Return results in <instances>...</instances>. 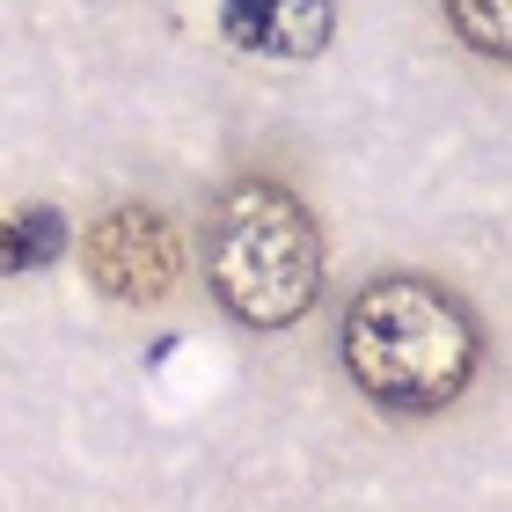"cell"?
Segmentation results:
<instances>
[{
    "label": "cell",
    "mask_w": 512,
    "mask_h": 512,
    "mask_svg": "<svg viewBox=\"0 0 512 512\" xmlns=\"http://www.w3.org/2000/svg\"><path fill=\"white\" fill-rule=\"evenodd\" d=\"M81 264H88V278H96V293L125 300V308H147V300H161L176 286L183 235L161 213H147V205H125V213H110V220L88 227Z\"/></svg>",
    "instance_id": "cell-3"
},
{
    "label": "cell",
    "mask_w": 512,
    "mask_h": 512,
    "mask_svg": "<svg viewBox=\"0 0 512 512\" xmlns=\"http://www.w3.org/2000/svg\"><path fill=\"white\" fill-rule=\"evenodd\" d=\"M205 278H213L220 308L249 330H286L308 315L322 286V235L286 183L249 176L213 205V235H205Z\"/></svg>",
    "instance_id": "cell-2"
},
{
    "label": "cell",
    "mask_w": 512,
    "mask_h": 512,
    "mask_svg": "<svg viewBox=\"0 0 512 512\" xmlns=\"http://www.w3.org/2000/svg\"><path fill=\"white\" fill-rule=\"evenodd\" d=\"M44 256H59V213H30V220L0 227V271L44 264Z\"/></svg>",
    "instance_id": "cell-6"
},
{
    "label": "cell",
    "mask_w": 512,
    "mask_h": 512,
    "mask_svg": "<svg viewBox=\"0 0 512 512\" xmlns=\"http://www.w3.org/2000/svg\"><path fill=\"white\" fill-rule=\"evenodd\" d=\"M447 22L461 30V44H476L483 59L512 52V0H447Z\"/></svg>",
    "instance_id": "cell-5"
},
{
    "label": "cell",
    "mask_w": 512,
    "mask_h": 512,
    "mask_svg": "<svg viewBox=\"0 0 512 512\" xmlns=\"http://www.w3.org/2000/svg\"><path fill=\"white\" fill-rule=\"evenodd\" d=\"M476 359V315L432 278H374L344 308V374L359 381L366 403L395 417H432L461 403V388L476 381Z\"/></svg>",
    "instance_id": "cell-1"
},
{
    "label": "cell",
    "mask_w": 512,
    "mask_h": 512,
    "mask_svg": "<svg viewBox=\"0 0 512 512\" xmlns=\"http://www.w3.org/2000/svg\"><path fill=\"white\" fill-rule=\"evenodd\" d=\"M235 37L264 44V52H286V59H308L330 44V0H249L235 15Z\"/></svg>",
    "instance_id": "cell-4"
}]
</instances>
